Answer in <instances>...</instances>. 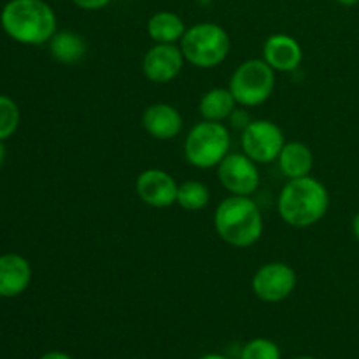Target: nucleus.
<instances>
[{"mask_svg": "<svg viewBox=\"0 0 359 359\" xmlns=\"http://www.w3.org/2000/svg\"><path fill=\"white\" fill-rule=\"evenodd\" d=\"M184 62L181 46L154 44L144 55L142 72L151 83L167 84L181 74Z\"/></svg>", "mask_w": 359, "mask_h": 359, "instance_id": "9d476101", "label": "nucleus"}, {"mask_svg": "<svg viewBox=\"0 0 359 359\" xmlns=\"http://www.w3.org/2000/svg\"><path fill=\"white\" fill-rule=\"evenodd\" d=\"M142 126L153 139L172 140L181 133L182 116L174 105L153 104L142 112Z\"/></svg>", "mask_w": 359, "mask_h": 359, "instance_id": "ddd939ff", "label": "nucleus"}, {"mask_svg": "<svg viewBox=\"0 0 359 359\" xmlns=\"http://www.w3.org/2000/svg\"><path fill=\"white\" fill-rule=\"evenodd\" d=\"M231 146L230 130L219 121L196 123L184 139V158L191 167L214 168L228 156Z\"/></svg>", "mask_w": 359, "mask_h": 359, "instance_id": "39448f33", "label": "nucleus"}, {"mask_svg": "<svg viewBox=\"0 0 359 359\" xmlns=\"http://www.w3.org/2000/svg\"><path fill=\"white\" fill-rule=\"evenodd\" d=\"M76 7L83 11H100L111 4V0H72Z\"/></svg>", "mask_w": 359, "mask_h": 359, "instance_id": "5701e85b", "label": "nucleus"}, {"mask_svg": "<svg viewBox=\"0 0 359 359\" xmlns=\"http://www.w3.org/2000/svg\"><path fill=\"white\" fill-rule=\"evenodd\" d=\"M39 359H74V358L69 356L67 353H62V351H49V353L42 354Z\"/></svg>", "mask_w": 359, "mask_h": 359, "instance_id": "b1692460", "label": "nucleus"}, {"mask_svg": "<svg viewBox=\"0 0 359 359\" xmlns=\"http://www.w3.org/2000/svg\"><path fill=\"white\" fill-rule=\"evenodd\" d=\"M214 228L223 242L233 248H251L263 235V216L251 196L230 195L214 212Z\"/></svg>", "mask_w": 359, "mask_h": 359, "instance_id": "7ed1b4c3", "label": "nucleus"}, {"mask_svg": "<svg viewBox=\"0 0 359 359\" xmlns=\"http://www.w3.org/2000/svg\"><path fill=\"white\" fill-rule=\"evenodd\" d=\"M279 168L284 177L298 179L311 175L312 167H314V156L307 144L304 142H286L279 158Z\"/></svg>", "mask_w": 359, "mask_h": 359, "instance_id": "dca6fc26", "label": "nucleus"}, {"mask_svg": "<svg viewBox=\"0 0 359 359\" xmlns=\"http://www.w3.org/2000/svg\"><path fill=\"white\" fill-rule=\"evenodd\" d=\"M280 347L270 339H252L242 347L238 359H280Z\"/></svg>", "mask_w": 359, "mask_h": 359, "instance_id": "412c9836", "label": "nucleus"}, {"mask_svg": "<svg viewBox=\"0 0 359 359\" xmlns=\"http://www.w3.org/2000/svg\"><path fill=\"white\" fill-rule=\"evenodd\" d=\"M231 41L221 25L203 21L186 28L181 39V49L186 62L196 69H214L230 55Z\"/></svg>", "mask_w": 359, "mask_h": 359, "instance_id": "20e7f679", "label": "nucleus"}, {"mask_svg": "<svg viewBox=\"0 0 359 359\" xmlns=\"http://www.w3.org/2000/svg\"><path fill=\"white\" fill-rule=\"evenodd\" d=\"M228 119H230L231 128H237V130H241V132H244V130L248 128L249 123L252 121L251 116H249V112L245 111V109H235Z\"/></svg>", "mask_w": 359, "mask_h": 359, "instance_id": "4be33fe9", "label": "nucleus"}, {"mask_svg": "<svg viewBox=\"0 0 359 359\" xmlns=\"http://www.w3.org/2000/svg\"><path fill=\"white\" fill-rule=\"evenodd\" d=\"M49 44V51L51 56L60 63H77L86 53V42L81 37L77 32L72 30H63L56 32L51 37Z\"/></svg>", "mask_w": 359, "mask_h": 359, "instance_id": "a211bd4d", "label": "nucleus"}, {"mask_svg": "<svg viewBox=\"0 0 359 359\" xmlns=\"http://www.w3.org/2000/svg\"><path fill=\"white\" fill-rule=\"evenodd\" d=\"M237 100L231 95L230 88H212L205 91L200 98L198 111L200 116L207 121L223 123L231 116V112L237 109Z\"/></svg>", "mask_w": 359, "mask_h": 359, "instance_id": "f3484780", "label": "nucleus"}, {"mask_svg": "<svg viewBox=\"0 0 359 359\" xmlns=\"http://www.w3.org/2000/svg\"><path fill=\"white\" fill-rule=\"evenodd\" d=\"M284 144L283 130L270 119H252L241 135L242 153L259 165L276 161Z\"/></svg>", "mask_w": 359, "mask_h": 359, "instance_id": "0eeeda50", "label": "nucleus"}, {"mask_svg": "<svg viewBox=\"0 0 359 359\" xmlns=\"http://www.w3.org/2000/svg\"><path fill=\"white\" fill-rule=\"evenodd\" d=\"M0 25L13 41L41 46L56 34V14L44 0H9L0 13Z\"/></svg>", "mask_w": 359, "mask_h": 359, "instance_id": "f03ea898", "label": "nucleus"}, {"mask_svg": "<svg viewBox=\"0 0 359 359\" xmlns=\"http://www.w3.org/2000/svg\"><path fill=\"white\" fill-rule=\"evenodd\" d=\"M6 160V147H4V140H0V165Z\"/></svg>", "mask_w": 359, "mask_h": 359, "instance_id": "cd10ccee", "label": "nucleus"}, {"mask_svg": "<svg viewBox=\"0 0 359 359\" xmlns=\"http://www.w3.org/2000/svg\"><path fill=\"white\" fill-rule=\"evenodd\" d=\"M263 60L276 72H293L304 60V49L291 35L273 34L263 44Z\"/></svg>", "mask_w": 359, "mask_h": 359, "instance_id": "f8f14e48", "label": "nucleus"}, {"mask_svg": "<svg viewBox=\"0 0 359 359\" xmlns=\"http://www.w3.org/2000/svg\"><path fill=\"white\" fill-rule=\"evenodd\" d=\"M147 35L154 44H177L186 32L184 20L172 11H158L147 20Z\"/></svg>", "mask_w": 359, "mask_h": 359, "instance_id": "2eb2a0df", "label": "nucleus"}, {"mask_svg": "<svg viewBox=\"0 0 359 359\" xmlns=\"http://www.w3.org/2000/svg\"><path fill=\"white\" fill-rule=\"evenodd\" d=\"M330 209V193L319 179L312 175L290 179L279 193L280 219L293 228L318 224Z\"/></svg>", "mask_w": 359, "mask_h": 359, "instance_id": "f257e3e1", "label": "nucleus"}, {"mask_svg": "<svg viewBox=\"0 0 359 359\" xmlns=\"http://www.w3.org/2000/svg\"><path fill=\"white\" fill-rule=\"evenodd\" d=\"M297 359H316V358H312V356H300V358H297Z\"/></svg>", "mask_w": 359, "mask_h": 359, "instance_id": "c85d7f7f", "label": "nucleus"}, {"mask_svg": "<svg viewBox=\"0 0 359 359\" xmlns=\"http://www.w3.org/2000/svg\"><path fill=\"white\" fill-rule=\"evenodd\" d=\"M177 189L179 184L175 179L161 168H147L140 172L135 181V191L139 198L146 205L156 209H167L177 203Z\"/></svg>", "mask_w": 359, "mask_h": 359, "instance_id": "9b49d317", "label": "nucleus"}, {"mask_svg": "<svg viewBox=\"0 0 359 359\" xmlns=\"http://www.w3.org/2000/svg\"><path fill=\"white\" fill-rule=\"evenodd\" d=\"M251 287L262 302L279 304L293 294L297 287V272L287 263L270 262L256 270Z\"/></svg>", "mask_w": 359, "mask_h": 359, "instance_id": "6e6552de", "label": "nucleus"}, {"mask_svg": "<svg viewBox=\"0 0 359 359\" xmlns=\"http://www.w3.org/2000/svg\"><path fill=\"white\" fill-rule=\"evenodd\" d=\"M335 2L340 4V6H344V7H354V6H358L359 0H335Z\"/></svg>", "mask_w": 359, "mask_h": 359, "instance_id": "bb28decb", "label": "nucleus"}, {"mask_svg": "<svg viewBox=\"0 0 359 359\" xmlns=\"http://www.w3.org/2000/svg\"><path fill=\"white\" fill-rule=\"evenodd\" d=\"M217 179L230 195L251 196L259 188L258 163L244 153H228L217 165Z\"/></svg>", "mask_w": 359, "mask_h": 359, "instance_id": "1a4fd4ad", "label": "nucleus"}, {"mask_svg": "<svg viewBox=\"0 0 359 359\" xmlns=\"http://www.w3.org/2000/svg\"><path fill=\"white\" fill-rule=\"evenodd\" d=\"M198 359H228V358L219 353H209V354H203V356H200Z\"/></svg>", "mask_w": 359, "mask_h": 359, "instance_id": "a878e982", "label": "nucleus"}, {"mask_svg": "<svg viewBox=\"0 0 359 359\" xmlns=\"http://www.w3.org/2000/svg\"><path fill=\"white\" fill-rule=\"evenodd\" d=\"M20 126V109L13 98L0 95V140L14 135Z\"/></svg>", "mask_w": 359, "mask_h": 359, "instance_id": "aec40b11", "label": "nucleus"}, {"mask_svg": "<svg viewBox=\"0 0 359 359\" xmlns=\"http://www.w3.org/2000/svg\"><path fill=\"white\" fill-rule=\"evenodd\" d=\"M353 233L356 237V241L359 242V210L356 212V216L353 217Z\"/></svg>", "mask_w": 359, "mask_h": 359, "instance_id": "393cba45", "label": "nucleus"}, {"mask_svg": "<svg viewBox=\"0 0 359 359\" xmlns=\"http://www.w3.org/2000/svg\"><path fill=\"white\" fill-rule=\"evenodd\" d=\"M230 91L242 107H258L276 90V70L263 58L245 60L230 77Z\"/></svg>", "mask_w": 359, "mask_h": 359, "instance_id": "423d86ee", "label": "nucleus"}, {"mask_svg": "<svg viewBox=\"0 0 359 359\" xmlns=\"http://www.w3.org/2000/svg\"><path fill=\"white\" fill-rule=\"evenodd\" d=\"M32 283V266L23 256H0V297L14 298L28 290Z\"/></svg>", "mask_w": 359, "mask_h": 359, "instance_id": "4468645a", "label": "nucleus"}, {"mask_svg": "<svg viewBox=\"0 0 359 359\" xmlns=\"http://www.w3.org/2000/svg\"><path fill=\"white\" fill-rule=\"evenodd\" d=\"M210 202V191L203 182L189 179L179 184L177 189V203L184 210L189 212H196V210H203Z\"/></svg>", "mask_w": 359, "mask_h": 359, "instance_id": "6ab92c4d", "label": "nucleus"}]
</instances>
